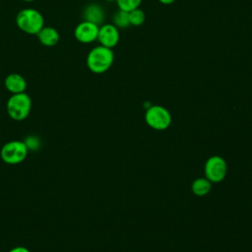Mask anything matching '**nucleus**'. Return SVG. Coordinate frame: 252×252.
Returning <instances> with one entry per match:
<instances>
[{"instance_id":"obj_5","label":"nucleus","mask_w":252,"mask_h":252,"mask_svg":"<svg viewBox=\"0 0 252 252\" xmlns=\"http://www.w3.org/2000/svg\"><path fill=\"white\" fill-rule=\"evenodd\" d=\"M146 122L157 130H162L169 126L171 115L169 111L160 105H151L146 111Z\"/></svg>"},{"instance_id":"obj_11","label":"nucleus","mask_w":252,"mask_h":252,"mask_svg":"<svg viewBox=\"0 0 252 252\" xmlns=\"http://www.w3.org/2000/svg\"><path fill=\"white\" fill-rule=\"evenodd\" d=\"M36 35L39 42L45 46H54L59 41V33L52 27H43Z\"/></svg>"},{"instance_id":"obj_2","label":"nucleus","mask_w":252,"mask_h":252,"mask_svg":"<svg viewBox=\"0 0 252 252\" xmlns=\"http://www.w3.org/2000/svg\"><path fill=\"white\" fill-rule=\"evenodd\" d=\"M16 24L22 32L28 34H37L44 27V19L39 11L28 8L17 14Z\"/></svg>"},{"instance_id":"obj_15","label":"nucleus","mask_w":252,"mask_h":252,"mask_svg":"<svg viewBox=\"0 0 252 252\" xmlns=\"http://www.w3.org/2000/svg\"><path fill=\"white\" fill-rule=\"evenodd\" d=\"M119 10L130 12L140 7L142 0H115Z\"/></svg>"},{"instance_id":"obj_9","label":"nucleus","mask_w":252,"mask_h":252,"mask_svg":"<svg viewBox=\"0 0 252 252\" xmlns=\"http://www.w3.org/2000/svg\"><path fill=\"white\" fill-rule=\"evenodd\" d=\"M83 17L84 21L93 23L99 27L104 21V11L100 5L96 3H92L84 9Z\"/></svg>"},{"instance_id":"obj_8","label":"nucleus","mask_w":252,"mask_h":252,"mask_svg":"<svg viewBox=\"0 0 252 252\" xmlns=\"http://www.w3.org/2000/svg\"><path fill=\"white\" fill-rule=\"evenodd\" d=\"M98 29V26L87 21H83L76 27L74 35L79 42L91 43L97 39Z\"/></svg>"},{"instance_id":"obj_1","label":"nucleus","mask_w":252,"mask_h":252,"mask_svg":"<svg viewBox=\"0 0 252 252\" xmlns=\"http://www.w3.org/2000/svg\"><path fill=\"white\" fill-rule=\"evenodd\" d=\"M114 61L111 48L98 45L94 47L87 56V66L94 74H102L109 70Z\"/></svg>"},{"instance_id":"obj_16","label":"nucleus","mask_w":252,"mask_h":252,"mask_svg":"<svg viewBox=\"0 0 252 252\" xmlns=\"http://www.w3.org/2000/svg\"><path fill=\"white\" fill-rule=\"evenodd\" d=\"M28 150H32V151H35L40 147V141L38 139V137L35 136H29L24 140Z\"/></svg>"},{"instance_id":"obj_10","label":"nucleus","mask_w":252,"mask_h":252,"mask_svg":"<svg viewBox=\"0 0 252 252\" xmlns=\"http://www.w3.org/2000/svg\"><path fill=\"white\" fill-rule=\"evenodd\" d=\"M4 86L12 94L24 93L27 89L26 79L17 73L9 74L4 81Z\"/></svg>"},{"instance_id":"obj_7","label":"nucleus","mask_w":252,"mask_h":252,"mask_svg":"<svg viewBox=\"0 0 252 252\" xmlns=\"http://www.w3.org/2000/svg\"><path fill=\"white\" fill-rule=\"evenodd\" d=\"M119 38V31L113 24H104L99 27L97 40L100 45L112 49L117 45Z\"/></svg>"},{"instance_id":"obj_19","label":"nucleus","mask_w":252,"mask_h":252,"mask_svg":"<svg viewBox=\"0 0 252 252\" xmlns=\"http://www.w3.org/2000/svg\"><path fill=\"white\" fill-rule=\"evenodd\" d=\"M24 1H26V2H32V1H34V0H24Z\"/></svg>"},{"instance_id":"obj_6","label":"nucleus","mask_w":252,"mask_h":252,"mask_svg":"<svg viewBox=\"0 0 252 252\" xmlns=\"http://www.w3.org/2000/svg\"><path fill=\"white\" fill-rule=\"evenodd\" d=\"M226 173V163L220 157L214 156L210 158L205 164L206 178L213 182L221 181Z\"/></svg>"},{"instance_id":"obj_13","label":"nucleus","mask_w":252,"mask_h":252,"mask_svg":"<svg viewBox=\"0 0 252 252\" xmlns=\"http://www.w3.org/2000/svg\"><path fill=\"white\" fill-rule=\"evenodd\" d=\"M112 21H113V25L117 29H126L131 26L129 21V12H126V11L118 10L114 14Z\"/></svg>"},{"instance_id":"obj_4","label":"nucleus","mask_w":252,"mask_h":252,"mask_svg":"<svg viewBox=\"0 0 252 252\" xmlns=\"http://www.w3.org/2000/svg\"><path fill=\"white\" fill-rule=\"evenodd\" d=\"M28 152L29 150L24 141L13 140L4 144L0 151V156L4 162L18 164L26 159Z\"/></svg>"},{"instance_id":"obj_18","label":"nucleus","mask_w":252,"mask_h":252,"mask_svg":"<svg viewBox=\"0 0 252 252\" xmlns=\"http://www.w3.org/2000/svg\"><path fill=\"white\" fill-rule=\"evenodd\" d=\"M158 1L163 5H170L175 2V0H158Z\"/></svg>"},{"instance_id":"obj_3","label":"nucleus","mask_w":252,"mask_h":252,"mask_svg":"<svg viewBox=\"0 0 252 252\" xmlns=\"http://www.w3.org/2000/svg\"><path fill=\"white\" fill-rule=\"evenodd\" d=\"M32 109V98L25 92L12 94L7 101V112L9 116L21 121L26 119Z\"/></svg>"},{"instance_id":"obj_20","label":"nucleus","mask_w":252,"mask_h":252,"mask_svg":"<svg viewBox=\"0 0 252 252\" xmlns=\"http://www.w3.org/2000/svg\"><path fill=\"white\" fill-rule=\"evenodd\" d=\"M105 1H107V2H113V1H115V0H105Z\"/></svg>"},{"instance_id":"obj_17","label":"nucleus","mask_w":252,"mask_h":252,"mask_svg":"<svg viewBox=\"0 0 252 252\" xmlns=\"http://www.w3.org/2000/svg\"><path fill=\"white\" fill-rule=\"evenodd\" d=\"M9 252H31V251L24 246H17V247L12 248Z\"/></svg>"},{"instance_id":"obj_12","label":"nucleus","mask_w":252,"mask_h":252,"mask_svg":"<svg viewBox=\"0 0 252 252\" xmlns=\"http://www.w3.org/2000/svg\"><path fill=\"white\" fill-rule=\"evenodd\" d=\"M211 189V181L207 178H198L192 184L193 192L198 196L206 195Z\"/></svg>"},{"instance_id":"obj_14","label":"nucleus","mask_w":252,"mask_h":252,"mask_svg":"<svg viewBox=\"0 0 252 252\" xmlns=\"http://www.w3.org/2000/svg\"><path fill=\"white\" fill-rule=\"evenodd\" d=\"M129 21L131 26H134V27L142 26L146 21V14L140 8L134 9L129 12Z\"/></svg>"}]
</instances>
